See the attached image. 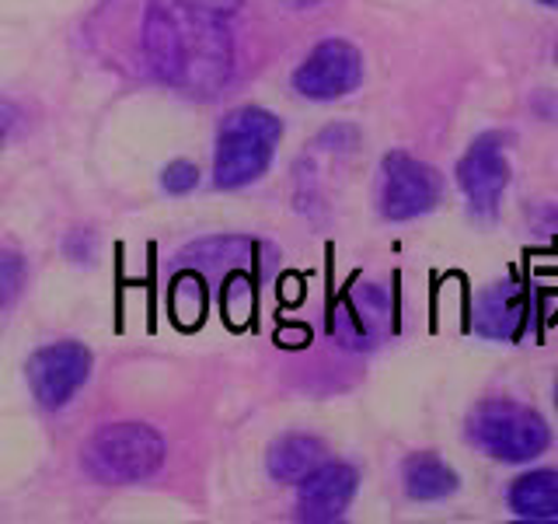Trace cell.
Here are the masks:
<instances>
[{
    "label": "cell",
    "mask_w": 558,
    "mask_h": 524,
    "mask_svg": "<svg viewBox=\"0 0 558 524\" xmlns=\"http://www.w3.org/2000/svg\"><path fill=\"white\" fill-rule=\"evenodd\" d=\"M461 476L453 472L440 454L433 451H415L401 462V489L415 503H436L458 493Z\"/></svg>",
    "instance_id": "7c38bea8"
},
{
    "label": "cell",
    "mask_w": 558,
    "mask_h": 524,
    "mask_svg": "<svg viewBox=\"0 0 558 524\" xmlns=\"http://www.w3.org/2000/svg\"><path fill=\"white\" fill-rule=\"evenodd\" d=\"M458 186L471 206V214L493 221L499 214L502 192L510 186V162H506V136L482 133L458 162Z\"/></svg>",
    "instance_id": "52a82bcc"
},
{
    "label": "cell",
    "mask_w": 558,
    "mask_h": 524,
    "mask_svg": "<svg viewBox=\"0 0 558 524\" xmlns=\"http://www.w3.org/2000/svg\"><path fill=\"white\" fill-rule=\"evenodd\" d=\"M531 227L537 235H558V203H537L531 210Z\"/></svg>",
    "instance_id": "ac0fdd59"
},
{
    "label": "cell",
    "mask_w": 558,
    "mask_h": 524,
    "mask_svg": "<svg viewBox=\"0 0 558 524\" xmlns=\"http://www.w3.org/2000/svg\"><path fill=\"white\" fill-rule=\"evenodd\" d=\"M92 378V349L84 343H49L28 360V389L43 409H60Z\"/></svg>",
    "instance_id": "ba28073f"
},
{
    "label": "cell",
    "mask_w": 558,
    "mask_h": 524,
    "mask_svg": "<svg viewBox=\"0 0 558 524\" xmlns=\"http://www.w3.org/2000/svg\"><path fill=\"white\" fill-rule=\"evenodd\" d=\"M283 8H290V11H311V8H318L322 0H279Z\"/></svg>",
    "instance_id": "ffe728a7"
},
{
    "label": "cell",
    "mask_w": 558,
    "mask_h": 524,
    "mask_svg": "<svg viewBox=\"0 0 558 524\" xmlns=\"http://www.w3.org/2000/svg\"><path fill=\"white\" fill-rule=\"evenodd\" d=\"M555 409H558V381H555Z\"/></svg>",
    "instance_id": "7402d4cb"
},
{
    "label": "cell",
    "mask_w": 558,
    "mask_h": 524,
    "mask_svg": "<svg viewBox=\"0 0 558 524\" xmlns=\"http://www.w3.org/2000/svg\"><path fill=\"white\" fill-rule=\"evenodd\" d=\"M325 462V444L318 441V437L311 433H283L279 441L269 448V476L276 483H301L311 468H318Z\"/></svg>",
    "instance_id": "5bb4252c"
},
{
    "label": "cell",
    "mask_w": 558,
    "mask_h": 524,
    "mask_svg": "<svg viewBox=\"0 0 558 524\" xmlns=\"http://www.w3.org/2000/svg\"><path fill=\"white\" fill-rule=\"evenodd\" d=\"M513 517L523 521H558V468H534L510 483L506 493Z\"/></svg>",
    "instance_id": "4fadbf2b"
},
{
    "label": "cell",
    "mask_w": 558,
    "mask_h": 524,
    "mask_svg": "<svg viewBox=\"0 0 558 524\" xmlns=\"http://www.w3.org/2000/svg\"><path fill=\"white\" fill-rule=\"evenodd\" d=\"M241 0H150L144 57L157 81L192 98H217L234 78V25Z\"/></svg>",
    "instance_id": "6da1fadb"
},
{
    "label": "cell",
    "mask_w": 558,
    "mask_h": 524,
    "mask_svg": "<svg viewBox=\"0 0 558 524\" xmlns=\"http://www.w3.org/2000/svg\"><path fill=\"white\" fill-rule=\"evenodd\" d=\"M391 322V301L388 294L374 284H360L356 290H349L336 314V336L345 346L371 349L384 340V329Z\"/></svg>",
    "instance_id": "8fae6325"
},
{
    "label": "cell",
    "mask_w": 558,
    "mask_h": 524,
    "mask_svg": "<svg viewBox=\"0 0 558 524\" xmlns=\"http://www.w3.org/2000/svg\"><path fill=\"white\" fill-rule=\"evenodd\" d=\"M468 441L506 465L541 458L551 448V427L537 409L517 398H482L464 419Z\"/></svg>",
    "instance_id": "3957f363"
},
{
    "label": "cell",
    "mask_w": 558,
    "mask_h": 524,
    "mask_svg": "<svg viewBox=\"0 0 558 524\" xmlns=\"http://www.w3.org/2000/svg\"><path fill=\"white\" fill-rule=\"evenodd\" d=\"M25 287V255L0 249V308H11Z\"/></svg>",
    "instance_id": "9a60e30c"
},
{
    "label": "cell",
    "mask_w": 558,
    "mask_h": 524,
    "mask_svg": "<svg viewBox=\"0 0 558 524\" xmlns=\"http://www.w3.org/2000/svg\"><path fill=\"white\" fill-rule=\"evenodd\" d=\"M527 290L517 279H496L478 290L475 308H471V325L482 340L513 343L527 325Z\"/></svg>",
    "instance_id": "30bf717a"
},
{
    "label": "cell",
    "mask_w": 558,
    "mask_h": 524,
    "mask_svg": "<svg viewBox=\"0 0 558 524\" xmlns=\"http://www.w3.org/2000/svg\"><path fill=\"white\" fill-rule=\"evenodd\" d=\"M360 489V476L349 462H322L296 483V517L307 524L339 521Z\"/></svg>",
    "instance_id": "9c48e42d"
},
{
    "label": "cell",
    "mask_w": 558,
    "mask_h": 524,
    "mask_svg": "<svg viewBox=\"0 0 558 524\" xmlns=\"http://www.w3.org/2000/svg\"><path fill=\"white\" fill-rule=\"evenodd\" d=\"M555 60H558V49H555Z\"/></svg>",
    "instance_id": "603a6c76"
},
{
    "label": "cell",
    "mask_w": 558,
    "mask_h": 524,
    "mask_svg": "<svg viewBox=\"0 0 558 524\" xmlns=\"http://www.w3.org/2000/svg\"><path fill=\"white\" fill-rule=\"evenodd\" d=\"M356 140H360V133L353 127H328L318 136V147H328V151H353Z\"/></svg>",
    "instance_id": "e0dca14e"
},
{
    "label": "cell",
    "mask_w": 558,
    "mask_h": 524,
    "mask_svg": "<svg viewBox=\"0 0 558 524\" xmlns=\"http://www.w3.org/2000/svg\"><path fill=\"white\" fill-rule=\"evenodd\" d=\"M444 203V182L433 165L409 151H388L380 162V214L405 224Z\"/></svg>",
    "instance_id": "5b68a950"
},
{
    "label": "cell",
    "mask_w": 558,
    "mask_h": 524,
    "mask_svg": "<svg viewBox=\"0 0 558 524\" xmlns=\"http://www.w3.org/2000/svg\"><path fill=\"white\" fill-rule=\"evenodd\" d=\"M11 122H14V109H11L4 98H0V147H4V140L11 133Z\"/></svg>",
    "instance_id": "d6986e66"
},
{
    "label": "cell",
    "mask_w": 558,
    "mask_h": 524,
    "mask_svg": "<svg viewBox=\"0 0 558 524\" xmlns=\"http://www.w3.org/2000/svg\"><path fill=\"white\" fill-rule=\"evenodd\" d=\"M283 122L276 112L258 109V105H241L227 112L217 130L214 151V182L217 189H241L269 171Z\"/></svg>",
    "instance_id": "7a4b0ae2"
},
{
    "label": "cell",
    "mask_w": 558,
    "mask_h": 524,
    "mask_svg": "<svg viewBox=\"0 0 558 524\" xmlns=\"http://www.w3.org/2000/svg\"><path fill=\"white\" fill-rule=\"evenodd\" d=\"M81 462L98 483H140L161 468L165 437L147 424H105L87 437Z\"/></svg>",
    "instance_id": "277c9868"
},
{
    "label": "cell",
    "mask_w": 558,
    "mask_h": 524,
    "mask_svg": "<svg viewBox=\"0 0 558 524\" xmlns=\"http://www.w3.org/2000/svg\"><path fill=\"white\" fill-rule=\"evenodd\" d=\"M161 186H165V192H171V196H185V192L199 186V168L192 162H171L161 175Z\"/></svg>",
    "instance_id": "2e32d148"
},
{
    "label": "cell",
    "mask_w": 558,
    "mask_h": 524,
    "mask_svg": "<svg viewBox=\"0 0 558 524\" xmlns=\"http://www.w3.org/2000/svg\"><path fill=\"white\" fill-rule=\"evenodd\" d=\"M537 4H545V8H555V11H558V0H537Z\"/></svg>",
    "instance_id": "44dd1931"
},
{
    "label": "cell",
    "mask_w": 558,
    "mask_h": 524,
    "mask_svg": "<svg viewBox=\"0 0 558 524\" xmlns=\"http://www.w3.org/2000/svg\"><path fill=\"white\" fill-rule=\"evenodd\" d=\"M293 92L307 102H336L363 84V57L349 39H325L293 70Z\"/></svg>",
    "instance_id": "8992f818"
}]
</instances>
